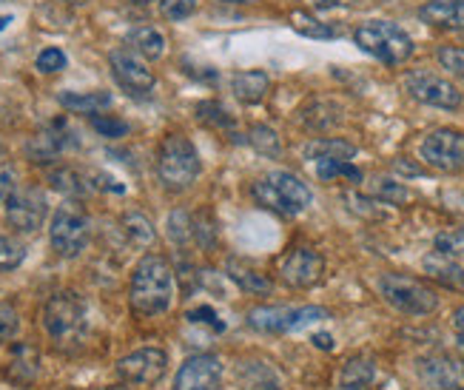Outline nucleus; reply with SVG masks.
<instances>
[{"label": "nucleus", "mask_w": 464, "mask_h": 390, "mask_svg": "<svg viewBox=\"0 0 464 390\" xmlns=\"http://www.w3.org/2000/svg\"><path fill=\"white\" fill-rule=\"evenodd\" d=\"M356 154V149L345 140H314L311 146L305 149V157L308 160H351Z\"/></svg>", "instance_id": "c85d7f7f"}, {"label": "nucleus", "mask_w": 464, "mask_h": 390, "mask_svg": "<svg viewBox=\"0 0 464 390\" xmlns=\"http://www.w3.org/2000/svg\"><path fill=\"white\" fill-rule=\"evenodd\" d=\"M44 74H54V72H63L66 69V54L60 49H44L37 54V63H34Z\"/></svg>", "instance_id": "79ce46f5"}, {"label": "nucleus", "mask_w": 464, "mask_h": 390, "mask_svg": "<svg viewBox=\"0 0 464 390\" xmlns=\"http://www.w3.org/2000/svg\"><path fill=\"white\" fill-rule=\"evenodd\" d=\"M226 274L239 285L242 291H248L254 297H268L274 291V279L268 274H262L259 268H254V265H248V262L228 259Z\"/></svg>", "instance_id": "6ab92c4d"}, {"label": "nucleus", "mask_w": 464, "mask_h": 390, "mask_svg": "<svg viewBox=\"0 0 464 390\" xmlns=\"http://www.w3.org/2000/svg\"><path fill=\"white\" fill-rule=\"evenodd\" d=\"M24 259H26L24 242H17V239H12V237H0V274L14 271Z\"/></svg>", "instance_id": "72a5a7b5"}, {"label": "nucleus", "mask_w": 464, "mask_h": 390, "mask_svg": "<svg viewBox=\"0 0 464 390\" xmlns=\"http://www.w3.org/2000/svg\"><path fill=\"white\" fill-rule=\"evenodd\" d=\"M416 374L425 390H464V356H425L419 359Z\"/></svg>", "instance_id": "2eb2a0df"}, {"label": "nucleus", "mask_w": 464, "mask_h": 390, "mask_svg": "<svg viewBox=\"0 0 464 390\" xmlns=\"http://www.w3.org/2000/svg\"><path fill=\"white\" fill-rule=\"evenodd\" d=\"M123 234L129 237V242L134 245V249H149V245L154 242V225L146 214H140V211H129L123 214Z\"/></svg>", "instance_id": "cd10ccee"}, {"label": "nucleus", "mask_w": 464, "mask_h": 390, "mask_svg": "<svg viewBox=\"0 0 464 390\" xmlns=\"http://www.w3.org/2000/svg\"><path fill=\"white\" fill-rule=\"evenodd\" d=\"M316 177L322 182H334V180L359 182L362 180V171L356 166H351L348 160H316Z\"/></svg>", "instance_id": "c756f323"}, {"label": "nucleus", "mask_w": 464, "mask_h": 390, "mask_svg": "<svg viewBox=\"0 0 464 390\" xmlns=\"http://www.w3.org/2000/svg\"><path fill=\"white\" fill-rule=\"evenodd\" d=\"M46 214L49 202L40 189H14V194L6 202V219L20 234H34L44 225Z\"/></svg>", "instance_id": "ddd939ff"}, {"label": "nucleus", "mask_w": 464, "mask_h": 390, "mask_svg": "<svg viewBox=\"0 0 464 390\" xmlns=\"http://www.w3.org/2000/svg\"><path fill=\"white\" fill-rule=\"evenodd\" d=\"M373 194L382 200V202H388V205H405L411 200V191L401 186V182H393L388 177H379L373 180Z\"/></svg>", "instance_id": "473e14b6"}, {"label": "nucleus", "mask_w": 464, "mask_h": 390, "mask_svg": "<svg viewBox=\"0 0 464 390\" xmlns=\"http://www.w3.org/2000/svg\"><path fill=\"white\" fill-rule=\"evenodd\" d=\"M44 327L57 347L77 345L86 334V302L74 291H57L44 307Z\"/></svg>", "instance_id": "20e7f679"}, {"label": "nucleus", "mask_w": 464, "mask_h": 390, "mask_svg": "<svg viewBox=\"0 0 464 390\" xmlns=\"http://www.w3.org/2000/svg\"><path fill=\"white\" fill-rule=\"evenodd\" d=\"M169 371V356L160 347H143V351H134L117 362V374L126 385L137 387H151Z\"/></svg>", "instance_id": "f8f14e48"}, {"label": "nucleus", "mask_w": 464, "mask_h": 390, "mask_svg": "<svg viewBox=\"0 0 464 390\" xmlns=\"http://www.w3.org/2000/svg\"><path fill=\"white\" fill-rule=\"evenodd\" d=\"M459 351L464 354V334H459Z\"/></svg>", "instance_id": "864d4df0"}, {"label": "nucleus", "mask_w": 464, "mask_h": 390, "mask_svg": "<svg viewBox=\"0 0 464 390\" xmlns=\"http://www.w3.org/2000/svg\"><path fill=\"white\" fill-rule=\"evenodd\" d=\"M376 376V367L368 356H353L345 362L336 382V390H368L373 385Z\"/></svg>", "instance_id": "5701e85b"}, {"label": "nucleus", "mask_w": 464, "mask_h": 390, "mask_svg": "<svg viewBox=\"0 0 464 390\" xmlns=\"http://www.w3.org/2000/svg\"><path fill=\"white\" fill-rule=\"evenodd\" d=\"M109 63H111V72H114V80L120 86H123L129 94L134 97H143L154 89V72L146 66V60L140 57L137 52L131 49H114L109 54Z\"/></svg>", "instance_id": "4468645a"}, {"label": "nucleus", "mask_w": 464, "mask_h": 390, "mask_svg": "<svg viewBox=\"0 0 464 390\" xmlns=\"http://www.w3.org/2000/svg\"><path fill=\"white\" fill-rule=\"evenodd\" d=\"M425 274L430 279H436L439 285H445V288H464V268L448 254H430L425 257Z\"/></svg>", "instance_id": "aec40b11"}, {"label": "nucleus", "mask_w": 464, "mask_h": 390, "mask_svg": "<svg viewBox=\"0 0 464 390\" xmlns=\"http://www.w3.org/2000/svg\"><path fill=\"white\" fill-rule=\"evenodd\" d=\"M436 251L439 254H448V257H461L464 254V229L439 234L436 237Z\"/></svg>", "instance_id": "a19ab883"}, {"label": "nucleus", "mask_w": 464, "mask_h": 390, "mask_svg": "<svg viewBox=\"0 0 464 390\" xmlns=\"http://www.w3.org/2000/svg\"><path fill=\"white\" fill-rule=\"evenodd\" d=\"M89 217L77 202H66L54 211L49 225V239L57 257L74 259L77 254H83L89 245Z\"/></svg>", "instance_id": "6e6552de"}, {"label": "nucleus", "mask_w": 464, "mask_h": 390, "mask_svg": "<svg viewBox=\"0 0 464 390\" xmlns=\"http://www.w3.org/2000/svg\"><path fill=\"white\" fill-rule=\"evenodd\" d=\"M379 294L391 307L408 317H428L439 307V297L425 282L405 274H385L379 279Z\"/></svg>", "instance_id": "0eeeda50"}, {"label": "nucleus", "mask_w": 464, "mask_h": 390, "mask_svg": "<svg viewBox=\"0 0 464 390\" xmlns=\"http://www.w3.org/2000/svg\"><path fill=\"white\" fill-rule=\"evenodd\" d=\"M405 89L413 100L425 102V106H436V109H448L456 112L461 106V92L450 83V80L439 77L433 72H411L405 77Z\"/></svg>", "instance_id": "9b49d317"}, {"label": "nucleus", "mask_w": 464, "mask_h": 390, "mask_svg": "<svg viewBox=\"0 0 464 390\" xmlns=\"http://www.w3.org/2000/svg\"><path fill=\"white\" fill-rule=\"evenodd\" d=\"M203 166L199 154L191 146V140L183 134H166L157 149V177L169 191H186L191 189Z\"/></svg>", "instance_id": "7ed1b4c3"}, {"label": "nucleus", "mask_w": 464, "mask_h": 390, "mask_svg": "<svg viewBox=\"0 0 464 390\" xmlns=\"http://www.w3.org/2000/svg\"><path fill=\"white\" fill-rule=\"evenodd\" d=\"M74 146L72 132L66 126V120H54L44 132H37L29 142H26V157L32 162H40V166H49L54 162L66 149Z\"/></svg>", "instance_id": "f3484780"}, {"label": "nucleus", "mask_w": 464, "mask_h": 390, "mask_svg": "<svg viewBox=\"0 0 464 390\" xmlns=\"http://www.w3.org/2000/svg\"><path fill=\"white\" fill-rule=\"evenodd\" d=\"M453 327H456L459 334H464V305L453 311Z\"/></svg>", "instance_id": "8fccbe9b"}, {"label": "nucleus", "mask_w": 464, "mask_h": 390, "mask_svg": "<svg viewBox=\"0 0 464 390\" xmlns=\"http://www.w3.org/2000/svg\"><path fill=\"white\" fill-rule=\"evenodd\" d=\"M14 194V171L9 166H0V205H6Z\"/></svg>", "instance_id": "49530a36"}, {"label": "nucleus", "mask_w": 464, "mask_h": 390, "mask_svg": "<svg viewBox=\"0 0 464 390\" xmlns=\"http://www.w3.org/2000/svg\"><path fill=\"white\" fill-rule=\"evenodd\" d=\"M134 4H151V0H134Z\"/></svg>", "instance_id": "6e6d98bb"}, {"label": "nucleus", "mask_w": 464, "mask_h": 390, "mask_svg": "<svg viewBox=\"0 0 464 390\" xmlns=\"http://www.w3.org/2000/svg\"><path fill=\"white\" fill-rule=\"evenodd\" d=\"M234 4H254V0H234Z\"/></svg>", "instance_id": "5fc2aeb1"}, {"label": "nucleus", "mask_w": 464, "mask_h": 390, "mask_svg": "<svg viewBox=\"0 0 464 390\" xmlns=\"http://www.w3.org/2000/svg\"><path fill=\"white\" fill-rule=\"evenodd\" d=\"M223 379V359L214 354H197L179 365L174 390H217Z\"/></svg>", "instance_id": "dca6fc26"}, {"label": "nucleus", "mask_w": 464, "mask_h": 390, "mask_svg": "<svg viewBox=\"0 0 464 390\" xmlns=\"http://www.w3.org/2000/svg\"><path fill=\"white\" fill-rule=\"evenodd\" d=\"M188 319H191V322H199V325H208V327H214V331H226V322L219 319L217 311H214V307H208V305H203V307H197V311H191Z\"/></svg>", "instance_id": "c03bdc74"}, {"label": "nucleus", "mask_w": 464, "mask_h": 390, "mask_svg": "<svg viewBox=\"0 0 464 390\" xmlns=\"http://www.w3.org/2000/svg\"><path fill=\"white\" fill-rule=\"evenodd\" d=\"M294 26L299 34H305V37H319V40H328V37H336L339 29L331 26V24H319V20L308 17V15H294Z\"/></svg>", "instance_id": "f704fd0d"}, {"label": "nucleus", "mask_w": 464, "mask_h": 390, "mask_svg": "<svg viewBox=\"0 0 464 390\" xmlns=\"http://www.w3.org/2000/svg\"><path fill=\"white\" fill-rule=\"evenodd\" d=\"M197 9V0H160V12L166 20H186Z\"/></svg>", "instance_id": "ea45409f"}, {"label": "nucleus", "mask_w": 464, "mask_h": 390, "mask_svg": "<svg viewBox=\"0 0 464 390\" xmlns=\"http://www.w3.org/2000/svg\"><path fill=\"white\" fill-rule=\"evenodd\" d=\"M126 46L131 52H137L140 57L157 60V57H163V52H166V37L160 34L157 29H151V26H140V29H131L129 32Z\"/></svg>", "instance_id": "a878e982"}, {"label": "nucleus", "mask_w": 464, "mask_h": 390, "mask_svg": "<svg viewBox=\"0 0 464 390\" xmlns=\"http://www.w3.org/2000/svg\"><path fill=\"white\" fill-rule=\"evenodd\" d=\"M60 106L74 114H97L100 109H106L111 102L109 92H60L57 94Z\"/></svg>", "instance_id": "393cba45"}, {"label": "nucleus", "mask_w": 464, "mask_h": 390, "mask_svg": "<svg viewBox=\"0 0 464 390\" xmlns=\"http://www.w3.org/2000/svg\"><path fill=\"white\" fill-rule=\"evenodd\" d=\"M322 319H331V311L319 305H259L248 311V325L259 334H296Z\"/></svg>", "instance_id": "423d86ee"}, {"label": "nucleus", "mask_w": 464, "mask_h": 390, "mask_svg": "<svg viewBox=\"0 0 464 390\" xmlns=\"http://www.w3.org/2000/svg\"><path fill=\"white\" fill-rule=\"evenodd\" d=\"M276 277L296 291L316 288L325 277V259L311 245H294L276 259Z\"/></svg>", "instance_id": "1a4fd4ad"}, {"label": "nucleus", "mask_w": 464, "mask_h": 390, "mask_svg": "<svg viewBox=\"0 0 464 390\" xmlns=\"http://www.w3.org/2000/svg\"><path fill=\"white\" fill-rule=\"evenodd\" d=\"M177 282L174 268L166 257L149 254L137 262L129 285V302L140 317H160L174 305Z\"/></svg>", "instance_id": "f257e3e1"}, {"label": "nucleus", "mask_w": 464, "mask_h": 390, "mask_svg": "<svg viewBox=\"0 0 464 390\" xmlns=\"http://www.w3.org/2000/svg\"><path fill=\"white\" fill-rule=\"evenodd\" d=\"M393 169H396L399 174H405V177H419V174H421V169L413 166V162H408L405 157H399V160L393 162Z\"/></svg>", "instance_id": "de8ad7c7"}, {"label": "nucleus", "mask_w": 464, "mask_h": 390, "mask_svg": "<svg viewBox=\"0 0 464 390\" xmlns=\"http://www.w3.org/2000/svg\"><path fill=\"white\" fill-rule=\"evenodd\" d=\"M271 80L266 72L251 69V72H239L231 77V92L242 100V102H262L268 97Z\"/></svg>", "instance_id": "412c9836"}, {"label": "nucleus", "mask_w": 464, "mask_h": 390, "mask_svg": "<svg viewBox=\"0 0 464 390\" xmlns=\"http://www.w3.org/2000/svg\"><path fill=\"white\" fill-rule=\"evenodd\" d=\"M194 114H197L199 122H206V126H211V129H231L234 126V117L223 106H219V102H214V100L197 102Z\"/></svg>", "instance_id": "2f4dec72"}, {"label": "nucleus", "mask_w": 464, "mask_h": 390, "mask_svg": "<svg viewBox=\"0 0 464 390\" xmlns=\"http://www.w3.org/2000/svg\"><path fill=\"white\" fill-rule=\"evenodd\" d=\"M20 327V317L9 302H0V342H9Z\"/></svg>", "instance_id": "37998d69"}, {"label": "nucleus", "mask_w": 464, "mask_h": 390, "mask_svg": "<svg viewBox=\"0 0 464 390\" xmlns=\"http://www.w3.org/2000/svg\"><path fill=\"white\" fill-rule=\"evenodd\" d=\"M251 197L256 205L279 217H296L314 202L311 189L291 171H271L266 177H259L251 186Z\"/></svg>", "instance_id": "f03ea898"}, {"label": "nucleus", "mask_w": 464, "mask_h": 390, "mask_svg": "<svg viewBox=\"0 0 464 390\" xmlns=\"http://www.w3.org/2000/svg\"><path fill=\"white\" fill-rule=\"evenodd\" d=\"M348 202H353L351 209L356 211V214H362V217H382V209H379V202L376 200H368V197H356V194H348L345 197Z\"/></svg>", "instance_id": "a18cd8bd"}, {"label": "nucleus", "mask_w": 464, "mask_h": 390, "mask_svg": "<svg viewBox=\"0 0 464 390\" xmlns=\"http://www.w3.org/2000/svg\"><path fill=\"white\" fill-rule=\"evenodd\" d=\"M92 129L109 140H117V137L129 134V122L120 117H111V114H92Z\"/></svg>", "instance_id": "e433bc0d"}, {"label": "nucleus", "mask_w": 464, "mask_h": 390, "mask_svg": "<svg viewBox=\"0 0 464 390\" xmlns=\"http://www.w3.org/2000/svg\"><path fill=\"white\" fill-rule=\"evenodd\" d=\"M9 24H12V15H0V32H4Z\"/></svg>", "instance_id": "3c124183"}, {"label": "nucleus", "mask_w": 464, "mask_h": 390, "mask_svg": "<svg viewBox=\"0 0 464 390\" xmlns=\"http://www.w3.org/2000/svg\"><path fill=\"white\" fill-rule=\"evenodd\" d=\"M103 390H126V387H103Z\"/></svg>", "instance_id": "4d7b16f0"}, {"label": "nucleus", "mask_w": 464, "mask_h": 390, "mask_svg": "<svg viewBox=\"0 0 464 390\" xmlns=\"http://www.w3.org/2000/svg\"><path fill=\"white\" fill-rule=\"evenodd\" d=\"M353 40L362 52L373 54L376 60L388 66H399L413 54V40L405 29H399L396 24L388 20H371V24H362L353 32Z\"/></svg>", "instance_id": "39448f33"}, {"label": "nucleus", "mask_w": 464, "mask_h": 390, "mask_svg": "<svg viewBox=\"0 0 464 390\" xmlns=\"http://www.w3.org/2000/svg\"><path fill=\"white\" fill-rule=\"evenodd\" d=\"M421 160L430 169L456 174L464 169V132L456 129H436L421 142Z\"/></svg>", "instance_id": "9d476101"}, {"label": "nucleus", "mask_w": 464, "mask_h": 390, "mask_svg": "<svg viewBox=\"0 0 464 390\" xmlns=\"http://www.w3.org/2000/svg\"><path fill=\"white\" fill-rule=\"evenodd\" d=\"M436 60L441 63V69H448L456 77H464V49H459V46H441L436 52Z\"/></svg>", "instance_id": "4c0bfd02"}, {"label": "nucleus", "mask_w": 464, "mask_h": 390, "mask_svg": "<svg viewBox=\"0 0 464 390\" xmlns=\"http://www.w3.org/2000/svg\"><path fill=\"white\" fill-rule=\"evenodd\" d=\"M421 20L439 29H464V4H439V0H428L421 6Z\"/></svg>", "instance_id": "b1692460"}, {"label": "nucleus", "mask_w": 464, "mask_h": 390, "mask_svg": "<svg viewBox=\"0 0 464 390\" xmlns=\"http://www.w3.org/2000/svg\"><path fill=\"white\" fill-rule=\"evenodd\" d=\"M49 180H52V186L57 191H63L69 197H83V194H89L94 189V182H92L94 174L86 177L83 171H77V169H54Z\"/></svg>", "instance_id": "bb28decb"}, {"label": "nucleus", "mask_w": 464, "mask_h": 390, "mask_svg": "<svg viewBox=\"0 0 464 390\" xmlns=\"http://www.w3.org/2000/svg\"><path fill=\"white\" fill-rule=\"evenodd\" d=\"M311 342L319 347V351H334V336L331 334H314Z\"/></svg>", "instance_id": "09e8293b"}, {"label": "nucleus", "mask_w": 464, "mask_h": 390, "mask_svg": "<svg viewBox=\"0 0 464 390\" xmlns=\"http://www.w3.org/2000/svg\"><path fill=\"white\" fill-rule=\"evenodd\" d=\"M169 237L179 245H186L188 239H194V229H191V217L183 214V211H177L169 217Z\"/></svg>", "instance_id": "58836bf2"}, {"label": "nucleus", "mask_w": 464, "mask_h": 390, "mask_svg": "<svg viewBox=\"0 0 464 390\" xmlns=\"http://www.w3.org/2000/svg\"><path fill=\"white\" fill-rule=\"evenodd\" d=\"M37 374H40V354H37V347L29 345V342L12 345V356H9V365L4 367V376L12 385H17V387H32Z\"/></svg>", "instance_id": "a211bd4d"}, {"label": "nucleus", "mask_w": 464, "mask_h": 390, "mask_svg": "<svg viewBox=\"0 0 464 390\" xmlns=\"http://www.w3.org/2000/svg\"><path fill=\"white\" fill-rule=\"evenodd\" d=\"M191 229H194V239L203 245V249H214V245H217V222H214V217L208 211L197 214L191 219Z\"/></svg>", "instance_id": "c9c22d12"}, {"label": "nucleus", "mask_w": 464, "mask_h": 390, "mask_svg": "<svg viewBox=\"0 0 464 390\" xmlns=\"http://www.w3.org/2000/svg\"><path fill=\"white\" fill-rule=\"evenodd\" d=\"M66 4H74V6H86L89 0H66Z\"/></svg>", "instance_id": "603ef678"}, {"label": "nucleus", "mask_w": 464, "mask_h": 390, "mask_svg": "<svg viewBox=\"0 0 464 390\" xmlns=\"http://www.w3.org/2000/svg\"><path fill=\"white\" fill-rule=\"evenodd\" d=\"M239 385L246 390H282V376L271 362H246L239 365Z\"/></svg>", "instance_id": "4be33fe9"}, {"label": "nucleus", "mask_w": 464, "mask_h": 390, "mask_svg": "<svg viewBox=\"0 0 464 390\" xmlns=\"http://www.w3.org/2000/svg\"><path fill=\"white\" fill-rule=\"evenodd\" d=\"M248 142H251V149H254L256 154L271 157V160L279 157V151H282V142H279L276 132L268 129V126H254V129L248 132Z\"/></svg>", "instance_id": "7c9ffc66"}]
</instances>
